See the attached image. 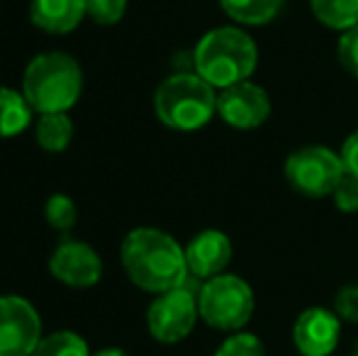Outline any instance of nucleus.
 Here are the masks:
<instances>
[{
	"label": "nucleus",
	"instance_id": "nucleus-1",
	"mask_svg": "<svg viewBox=\"0 0 358 356\" xmlns=\"http://www.w3.org/2000/svg\"><path fill=\"white\" fill-rule=\"evenodd\" d=\"M127 278L146 293H166L190 278L185 249L154 227H137L124 237L120 249Z\"/></svg>",
	"mask_w": 358,
	"mask_h": 356
},
{
	"label": "nucleus",
	"instance_id": "nucleus-2",
	"mask_svg": "<svg viewBox=\"0 0 358 356\" xmlns=\"http://www.w3.org/2000/svg\"><path fill=\"white\" fill-rule=\"evenodd\" d=\"M195 73L213 88H229L249 81L259 64V49L254 39L239 27H217L198 42L193 54Z\"/></svg>",
	"mask_w": 358,
	"mask_h": 356
},
{
	"label": "nucleus",
	"instance_id": "nucleus-3",
	"mask_svg": "<svg viewBox=\"0 0 358 356\" xmlns=\"http://www.w3.org/2000/svg\"><path fill=\"white\" fill-rule=\"evenodd\" d=\"M83 90V71L66 52H47L34 57L24 69L22 93L39 115L69 113Z\"/></svg>",
	"mask_w": 358,
	"mask_h": 356
},
{
	"label": "nucleus",
	"instance_id": "nucleus-4",
	"mask_svg": "<svg viewBox=\"0 0 358 356\" xmlns=\"http://www.w3.org/2000/svg\"><path fill=\"white\" fill-rule=\"evenodd\" d=\"M154 110L161 124L178 132H193L215 118L217 93L200 73H173L156 88Z\"/></svg>",
	"mask_w": 358,
	"mask_h": 356
},
{
	"label": "nucleus",
	"instance_id": "nucleus-5",
	"mask_svg": "<svg viewBox=\"0 0 358 356\" xmlns=\"http://www.w3.org/2000/svg\"><path fill=\"white\" fill-rule=\"evenodd\" d=\"M200 318L222 332H239L254 315V290L244 278L220 273L205 280L198 293Z\"/></svg>",
	"mask_w": 358,
	"mask_h": 356
},
{
	"label": "nucleus",
	"instance_id": "nucleus-6",
	"mask_svg": "<svg viewBox=\"0 0 358 356\" xmlns=\"http://www.w3.org/2000/svg\"><path fill=\"white\" fill-rule=\"evenodd\" d=\"M198 293L190 285V278L183 285L173 290L159 293V298L146 310V327L149 334L161 344H176L183 342L193 332L195 322L200 318Z\"/></svg>",
	"mask_w": 358,
	"mask_h": 356
},
{
	"label": "nucleus",
	"instance_id": "nucleus-7",
	"mask_svg": "<svg viewBox=\"0 0 358 356\" xmlns=\"http://www.w3.org/2000/svg\"><path fill=\"white\" fill-rule=\"evenodd\" d=\"M346 173L339 154L327 147H302L285 162V178L292 190L305 198L331 195L339 178Z\"/></svg>",
	"mask_w": 358,
	"mask_h": 356
},
{
	"label": "nucleus",
	"instance_id": "nucleus-8",
	"mask_svg": "<svg viewBox=\"0 0 358 356\" xmlns=\"http://www.w3.org/2000/svg\"><path fill=\"white\" fill-rule=\"evenodd\" d=\"M42 342V320L20 295L0 298V356H32Z\"/></svg>",
	"mask_w": 358,
	"mask_h": 356
},
{
	"label": "nucleus",
	"instance_id": "nucleus-9",
	"mask_svg": "<svg viewBox=\"0 0 358 356\" xmlns=\"http://www.w3.org/2000/svg\"><path fill=\"white\" fill-rule=\"evenodd\" d=\"M49 273L69 288H90L103 276V259L90 244L64 237L49 257Z\"/></svg>",
	"mask_w": 358,
	"mask_h": 356
},
{
	"label": "nucleus",
	"instance_id": "nucleus-10",
	"mask_svg": "<svg viewBox=\"0 0 358 356\" xmlns=\"http://www.w3.org/2000/svg\"><path fill=\"white\" fill-rule=\"evenodd\" d=\"M217 113L234 129H256L268 120L271 98L261 86L241 81L217 95Z\"/></svg>",
	"mask_w": 358,
	"mask_h": 356
},
{
	"label": "nucleus",
	"instance_id": "nucleus-11",
	"mask_svg": "<svg viewBox=\"0 0 358 356\" xmlns=\"http://www.w3.org/2000/svg\"><path fill=\"white\" fill-rule=\"evenodd\" d=\"M339 315L327 308H310L297 318L292 342L302 356H329L339 344Z\"/></svg>",
	"mask_w": 358,
	"mask_h": 356
},
{
	"label": "nucleus",
	"instance_id": "nucleus-12",
	"mask_svg": "<svg viewBox=\"0 0 358 356\" xmlns=\"http://www.w3.org/2000/svg\"><path fill=\"white\" fill-rule=\"evenodd\" d=\"M185 262H188L190 278L210 280L224 273L227 264L231 262V242L220 229H203L185 247Z\"/></svg>",
	"mask_w": 358,
	"mask_h": 356
},
{
	"label": "nucleus",
	"instance_id": "nucleus-13",
	"mask_svg": "<svg viewBox=\"0 0 358 356\" xmlns=\"http://www.w3.org/2000/svg\"><path fill=\"white\" fill-rule=\"evenodd\" d=\"M85 0H32L29 20L47 34H69L85 17Z\"/></svg>",
	"mask_w": 358,
	"mask_h": 356
},
{
	"label": "nucleus",
	"instance_id": "nucleus-14",
	"mask_svg": "<svg viewBox=\"0 0 358 356\" xmlns=\"http://www.w3.org/2000/svg\"><path fill=\"white\" fill-rule=\"evenodd\" d=\"M32 105L22 90L0 88V137H17L32 124Z\"/></svg>",
	"mask_w": 358,
	"mask_h": 356
},
{
	"label": "nucleus",
	"instance_id": "nucleus-15",
	"mask_svg": "<svg viewBox=\"0 0 358 356\" xmlns=\"http://www.w3.org/2000/svg\"><path fill=\"white\" fill-rule=\"evenodd\" d=\"M283 3L285 0H220L222 10L234 22L249 24V27L268 24L283 10Z\"/></svg>",
	"mask_w": 358,
	"mask_h": 356
},
{
	"label": "nucleus",
	"instance_id": "nucleus-16",
	"mask_svg": "<svg viewBox=\"0 0 358 356\" xmlns=\"http://www.w3.org/2000/svg\"><path fill=\"white\" fill-rule=\"evenodd\" d=\"M34 134H37V142L42 149H47L52 154L64 152L73 139V122L69 118V113L39 115Z\"/></svg>",
	"mask_w": 358,
	"mask_h": 356
},
{
	"label": "nucleus",
	"instance_id": "nucleus-17",
	"mask_svg": "<svg viewBox=\"0 0 358 356\" xmlns=\"http://www.w3.org/2000/svg\"><path fill=\"white\" fill-rule=\"evenodd\" d=\"M315 17L329 29H346L358 24V0H310Z\"/></svg>",
	"mask_w": 358,
	"mask_h": 356
},
{
	"label": "nucleus",
	"instance_id": "nucleus-18",
	"mask_svg": "<svg viewBox=\"0 0 358 356\" xmlns=\"http://www.w3.org/2000/svg\"><path fill=\"white\" fill-rule=\"evenodd\" d=\"M32 356H93L85 344V339L76 332L62 329V332H52L42 337L39 347L34 349Z\"/></svg>",
	"mask_w": 358,
	"mask_h": 356
},
{
	"label": "nucleus",
	"instance_id": "nucleus-19",
	"mask_svg": "<svg viewBox=\"0 0 358 356\" xmlns=\"http://www.w3.org/2000/svg\"><path fill=\"white\" fill-rule=\"evenodd\" d=\"M44 218H47V225L52 229H59V232H71L76 227V220H78V210H76V203L69 195L57 193L47 200L44 205Z\"/></svg>",
	"mask_w": 358,
	"mask_h": 356
},
{
	"label": "nucleus",
	"instance_id": "nucleus-20",
	"mask_svg": "<svg viewBox=\"0 0 358 356\" xmlns=\"http://www.w3.org/2000/svg\"><path fill=\"white\" fill-rule=\"evenodd\" d=\"M85 13H88V17H93V22L110 27L124 17L127 0H85Z\"/></svg>",
	"mask_w": 358,
	"mask_h": 356
},
{
	"label": "nucleus",
	"instance_id": "nucleus-21",
	"mask_svg": "<svg viewBox=\"0 0 358 356\" xmlns=\"http://www.w3.org/2000/svg\"><path fill=\"white\" fill-rule=\"evenodd\" d=\"M215 356H266L264 342H261L256 334L249 332H239L231 334L229 339H224Z\"/></svg>",
	"mask_w": 358,
	"mask_h": 356
},
{
	"label": "nucleus",
	"instance_id": "nucleus-22",
	"mask_svg": "<svg viewBox=\"0 0 358 356\" xmlns=\"http://www.w3.org/2000/svg\"><path fill=\"white\" fill-rule=\"evenodd\" d=\"M331 200L341 213H358V178L351 173H344L331 190Z\"/></svg>",
	"mask_w": 358,
	"mask_h": 356
},
{
	"label": "nucleus",
	"instance_id": "nucleus-23",
	"mask_svg": "<svg viewBox=\"0 0 358 356\" xmlns=\"http://www.w3.org/2000/svg\"><path fill=\"white\" fill-rule=\"evenodd\" d=\"M339 62L354 78H358V24L346 29L339 39Z\"/></svg>",
	"mask_w": 358,
	"mask_h": 356
},
{
	"label": "nucleus",
	"instance_id": "nucleus-24",
	"mask_svg": "<svg viewBox=\"0 0 358 356\" xmlns=\"http://www.w3.org/2000/svg\"><path fill=\"white\" fill-rule=\"evenodd\" d=\"M334 313L339 320L358 322V283H349L334 295Z\"/></svg>",
	"mask_w": 358,
	"mask_h": 356
},
{
	"label": "nucleus",
	"instance_id": "nucleus-25",
	"mask_svg": "<svg viewBox=\"0 0 358 356\" xmlns=\"http://www.w3.org/2000/svg\"><path fill=\"white\" fill-rule=\"evenodd\" d=\"M339 157H341V162H344L346 173H351V176L358 178V129L354 134H349V137H346Z\"/></svg>",
	"mask_w": 358,
	"mask_h": 356
},
{
	"label": "nucleus",
	"instance_id": "nucleus-26",
	"mask_svg": "<svg viewBox=\"0 0 358 356\" xmlns=\"http://www.w3.org/2000/svg\"><path fill=\"white\" fill-rule=\"evenodd\" d=\"M93 356H129L124 349H117V347H108V349H100V352H95Z\"/></svg>",
	"mask_w": 358,
	"mask_h": 356
},
{
	"label": "nucleus",
	"instance_id": "nucleus-27",
	"mask_svg": "<svg viewBox=\"0 0 358 356\" xmlns=\"http://www.w3.org/2000/svg\"><path fill=\"white\" fill-rule=\"evenodd\" d=\"M356 356H358V354H356Z\"/></svg>",
	"mask_w": 358,
	"mask_h": 356
}]
</instances>
